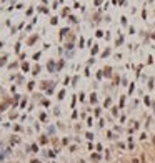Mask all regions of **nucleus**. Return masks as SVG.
Listing matches in <instances>:
<instances>
[{"instance_id":"nucleus-1","label":"nucleus","mask_w":155,"mask_h":163,"mask_svg":"<svg viewBox=\"0 0 155 163\" xmlns=\"http://www.w3.org/2000/svg\"><path fill=\"white\" fill-rule=\"evenodd\" d=\"M132 163H140V160H137V158H133V162Z\"/></svg>"}]
</instances>
